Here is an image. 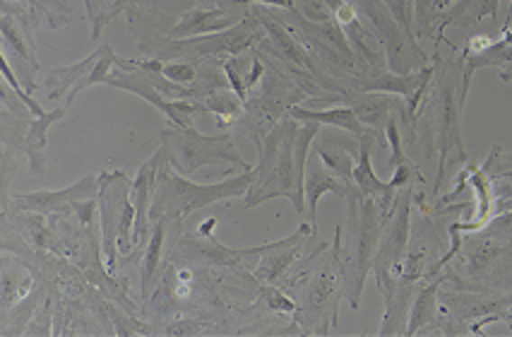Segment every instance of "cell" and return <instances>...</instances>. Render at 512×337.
I'll list each match as a JSON object with an SVG mask.
<instances>
[{
  "mask_svg": "<svg viewBox=\"0 0 512 337\" xmlns=\"http://www.w3.org/2000/svg\"><path fill=\"white\" fill-rule=\"evenodd\" d=\"M294 118L279 121L272 131L267 132L260 145V159L252 167V184L245 193V207H255L272 198H287L296 207V213H306V200L296 191L294 177V140H296Z\"/></svg>",
  "mask_w": 512,
  "mask_h": 337,
  "instance_id": "obj_1",
  "label": "cell"
},
{
  "mask_svg": "<svg viewBox=\"0 0 512 337\" xmlns=\"http://www.w3.org/2000/svg\"><path fill=\"white\" fill-rule=\"evenodd\" d=\"M252 184V168H245L241 177H229L219 184H193L178 171L173 174L171 167L159 168L157 188L151 196L150 222L154 220H176L180 222L190 213H197L202 207L219 203V200L245 196Z\"/></svg>",
  "mask_w": 512,
  "mask_h": 337,
  "instance_id": "obj_2",
  "label": "cell"
},
{
  "mask_svg": "<svg viewBox=\"0 0 512 337\" xmlns=\"http://www.w3.org/2000/svg\"><path fill=\"white\" fill-rule=\"evenodd\" d=\"M161 150L166 154V164L176 168L180 177H193L197 168L209 167V164H233L243 171L252 168L238 154L229 132L202 135L193 125H187V128L166 125L161 131Z\"/></svg>",
  "mask_w": 512,
  "mask_h": 337,
  "instance_id": "obj_3",
  "label": "cell"
},
{
  "mask_svg": "<svg viewBox=\"0 0 512 337\" xmlns=\"http://www.w3.org/2000/svg\"><path fill=\"white\" fill-rule=\"evenodd\" d=\"M265 39V30L260 24L258 15L248 10L241 23L224 32L215 34H202V37H187V39H159L157 44H147L142 41L140 49L151 51V59H171L173 53H183L187 59H207V56H241L245 49L258 44Z\"/></svg>",
  "mask_w": 512,
  "mask_h": 337,
  "instance_id": "obj_4",
  "label": "cell"
},
{
  "mask_svg": "<svg viewBox=\"0 0 512 337\" xmlns=\"http://www.w3.org/2000/svg\"><path fill=\"white\" fill-rule=\"evenodd\" d=\"M104 85L115 89H125V92L142 96L144 102H150L154 109L161 111V114L171 121V125H178V128H187V125H193L195 116L207 114L202 102H193V99H166L161 92H157V89L147 82L142 70H118V73H108Z\"/></svg>",
  "mask_w": 512,
  "mask_h": 337,
  "instance_id": "obj_5",
  "label": "cell"
},
{
  "mask_svg": "<svg viewBox=\"0 0 512 337\" xmlns=\"http://www.w3.org/2000/svg\"><path fill=\"white\" fill-rule=\"evenodd\" d=\"M99 222H101V239H104V256H106V270L115 272V239H118V224H121V214L125 203L130 200V181L123 171L108 174L101 171L99 177Z\"/></svg>",
  "mask_w": 512,
  "mask_h": 337,
  "instance_id": "obj_6",
  "label": "cell"
},
{
  "mask_svg": "<svg viewBox=\"0 0 512 337\" xmlns=\"http://www.w3.org/2000/svg\"><path fill=\"white\" fill-rule=\"evenodd\" d=\"M409 196L404 193L402 203L397 205V214L392 217V224H389L388 234L380 241V246L375 249L373 256V268H375V279L380 285L382 294H385V301L395 296V279L389 275L392 265H397L404 258V250H407V241H409Z\"/></svg>",
  "mask_w": 512,
  "mask_h": 337,
  "instance_id": "obj_7",
  "label": "cell"
},
{
  "mask_svg": "<svg viewBox=\"0 0 512 337\" xmlns=\"http://www.w3.org/2000/svg\"><path fill=\"white\" fill-rule=\"evenodd\" d=\"M166 164V154L164 150H157L154 157L144 161L140 171H137L135 181L130 186V203L135 207V224H133V243L140 246L144 243L147 234H150V205H151V196H154V188H157V177L159 168Z\"/></svg>",
  "mask_w": 512,
  "mask_h": 337,
  "instance_id": "obj_8",
  "label": "cell"
},
{
  "mask_svg": "<svg viewBox=\"0 0 512 337\" xmlns=\"http://www.w3.org/2000/svg\"><path fill=\"white\" fill-rule=\"evenodd\" d=\"M99 193V178L89 174L78 184L68 186L63 191H36V193H20L14 196V205L24 213H53L65 205H72L75 200L94 198Z\"/></svg>",
  "mask_w": 512,
  "mask_h": 337,
  "instance_id": "obj_9",
  "label": "cell"
},
{
  "mask_svg": "<svg viewBox=\"0 0 512 337\" xmlns=\"http://www.w3.org/2000/svg\"><path fill=\"white\" fill-rule=\"evenodd\" d=\"M433 77V68H424L418 73L404 75H380L375 80H366L363 85H356L359 92H375V95H395L407 99V118L414 116L421 96H424L428 80Z\"/></svg>",
  "mask_w": 512,
  "mask_h": 337,
  "instance_id": "obj_10",
  "label": "cell"
},
{
  "mask_svg": "<svg viewBox=\"0 0 512 337\" xmlns=\"http://www.w3.org/2000/svg\"><path fill=\"white\" fill-rule=\"evenodd\" d=\"M334 104H344L349 109L356 114V118L361 121V125H370L380 140L385 138V123H388L389 114L395 109V102L385 95H375V92H339V96H330Z\"/></svg>",
  "mask_w": 512,
  "mask_h": 337,
  "instance_id": "obj_11",
  "label": "cell"
},
{
  "mask_svg": "<svg viewBox=\"0 0 512 337\" xmlns=\"http://www.w3.org/2000/svg\"><path fill=\"white\" fill-rule=\"evenodd\" d=\"M238 20H233L231 10L224 8H195L180 17L178 23L169 30V39H187L202 37V34H215L233 27Z\"/></svg>",
  "mask_w": 512,
  "mask_h": 337,
  "instance_id": "obj_12",
  "label": "cell"
},
{
  "mask_svg": "<svg viewBox=\"0 0 512 337\" xmlns=\"http://www.w3.org/2000/svg\"><path fill=\"white\" fill-rule=\"evenodd\" d=\"M252 13L258 15L260 24H262V30H265L267 41L272 44V51L277 53L281 60H287V63L301 68V70H310V73H315V66H313L310 56L303 51L301 44H298V39H294L291 34H288L284 24H279L274 17L265 15V13H260V10H252Z\"/></svg>",
  "mask_w": 512,
  "mask_h": 337,
  "instance_id": "obj_13",
  "label": "cell"
},
{
  "mask_svg": "<svg viewBox=\"0 0 512 337\" xmlns=\"http://www.w3.org/2000/svg\"><path fill=\"white\" fill-rule=\"evenodd\" d=\"M325 193H334L339 198H346L349 193V186L342 181V178L332 177V171L325 167L323 161L320 164H313L310 171L306 174V181H303V196H306V213L310 214V227L317 229V203L323 198Z\"/></svg>",
  "mask_w": 512,
  "mask_h": 337,
  "instance_id": "obj_14",
  "label": "cell"
},
{
  "mask_svg": "<svg viewBox=\"0 0 512 337\" xmlns=\"http://www.w3.org/2000/svg\"><path fill=\"white\" fill-rule=\"evenodd\" d=\"M288 118L294 121H303V123H317V125H332V128H339V131H346L349 135L359 138L366 132V128L361 125V121L356 118L349 106H332V109H306V106H291L288 109Z\"/></svg>",
  "mask_w": 512,
  "mask_h": 337,
  "instance_id": "obj_15",
  "label": "cell"
},
{
  "mask_svg": "<svg viewBox=\"0 0 512 337\" xmlns=\"http://www.w3.org/2000/svg\"><path fill=\"white\" fill-rule=\"evenodd\" d=\"M68 109H70V104L65 102L63 106H58V109L46 111L43 116H36L34 123L29 125L27 140H24V152H27L29 161H32V171H34V174H41L43 171V147L49 142L46 132H49L50 125L60 121V118L68 114Z\"/></svg>",
  "mask_w": 512,
  "mask_h": 337,
  "instance_id": "obj_16",
  "label": "cell"
},
{
  "mask_svg": "<svg viewBox=\"0 0 512 337\" xmlns=\"http://www.w3.org/2000/svg\"><path fill=\"white\" fill-rule=\"evenodd\" d=\"M99 56H101V46L94 53H89L85 60L75 63V66L56 68V70H50L49 77H46V96H49L50 102H58V96H63L65 89L78 87L79 82L87 77V73L92 70V66L96 63Z\"/></svg>",
  "mask_w": 512,
  "mask_h": 337,
  "instance_id": "obj_17",
  "label": "cell"
},
{
  "mask_svg": "<svg viewBox=\"0 0 512 337\" xmlns=\"http://www.w3.org/2000/svg\"><path fill=\"white\" fill-rule=\"evenodd\" d=\"M301 241H291V243H284V246H279V249H272L267 250V253H262V260L258 263V268H255V278L262 279V282H267V285H272V282H277V279L284 275V272L294 265V260L298 256H301Z\"/></svg>",
  "mask_w": 512,
  "mask_h": 337,
  "instance_id": "obj_18",
  "label": "cell"
},
{
  "mask_svg": "<svg viewBox=\"0 0 512 337\" xmlns=\"http://www.w3.org/2000/svg\"><path fill=\"white\" fill-rule=\"evenodd\" d=\"M202 104H205V111L207 114H215L216 118V125L219 128H224V125H229L231 121H236L241 114H243V102L238 99L231 89H215L212 95H207L205 99H202Z\"/></svg>",
  "mask_w": 512,
  "mask_h": 337,
  "instance_id": "obj_19",
  "label": "cell"
},
{
  "mask_svg": "<svg viewBox=\"0 0 512 337\" xmlns=\"http://www.w3.org/2000/svg\"><path fill=\"white\" fill-rule=\"evenodd\" d=\"M164 232H166V220H154V229L150 234V243L144 250L142 260V294L147 296L157 275L159 260H161V250H164Z\"/></svg>",
  "mask_w": 512,
  "mask_h": 337,
  "instance_id": "obj_20",
  "label": "cell"
},
{
  "mask_svg": "<svg viewBox=\"0 0 512 337\" xmlns=\"http://www.w3.org/2000/svg\"><path fill=\"white\" fill-rule=\"evenodd\" d=\"M438 289H440V279L431 282V285H425L421 292H418L416 301H414V308H411V318H409V330H407V335H414L418 332L421 328H425L428 323H433L435 318V296H438Z\"/></svg>",
  "mask_w": 512,
  "mask_h": 337,
  "instance_id": "obj_21",
  "label": "cell"
},
{
  "mask_svg": "<svg viewBox=\"0 0 512 337\" xmlns=\"http://www.w3.org/2000/svg\"><path fill=\"white\" fill-rule=\"evenodd\" d=\"M0 37L5 39V44L13 49L20 59H24L29 66H36V53H34V41L24 34L20 23L10 15L0 17Z\"/></svg>",
  "mask_w": 512,
  "mask_h": 337,
  "instance_id": "obj_22",
  "label": "cell"
},
{
  "mask_svg": "<svg viewBox=\"0 0 512 337\" xmlns=\"http://www.w3.org/2000/svg\"><path fill=\"white\" fill-rule=\"evenodd\" d=\"M130 0H85L87 5V17H89V23H92V39L101 37V32L106 27L111 20H114L118 13L128 8Z\"/></svg>",
  "mask_w": 512,
  "mask_h": 337,
  "instance_id": "obj_23",
  "label": "cell"
},
{
  "mask_svg": "<svg viewBox=\"0 0 512 337\" xmlns=\"http://www.w3.org/2000/svg\"><path fill=\"white\" fill-rule=\"evenodd\" d=\"M317 154H320V161L330 168L332 174H337V178H342L346 186H352L353 154L349 152V150H337V152H332V150H327L325 145H317Z\"/></svg>",
  "mask_w": 512,
  "mask_h": 337,
  "instance_id": "obj_24",
  "label": "cell"
},
{
  "mask_svg": "<svg viewBox=\"0 0 512 337\" xmlns=\"http://www.w3.org/2000/svg\"><path fill=\"white\" fill-rule=\"evenodd\" d=\"M245 68H251V60H243L238 59V56H233L231 60H224L222 63V70L224 75H226V82H229L231 92L241 99V102L245 104V99H248V87H245Z\"/></svg>",
  "mask_w": 512,
  "mask_h": 337,
  "instance_id": "obj_25",
  "label": "cell"
},
{
  "mask_svg": "<svg viewBox=\"0 0 512 337\" xmlns=\"http://www.w3.org/2000/svg\"><path fill=\"white\" fill-rule=\"evenodd\" d=\"M0 73H3V77H5L7 85H10V87H13L14 95L20 96V102L24 104V109L32 111V114H34V116H43V114H46V111H43L41 104L34 102V99H32V96H29L27 92H24V89H22L20 80H17V77H14V73H13V70H10V66H7L5 56H0Z\"/></svg>",
  "mask_w": 512,
  "mask_h": 337,
  "instance_id": "obj_26",
  "label": "cell"
},
{
  "mask_svg": "<svg viewBox=\"0 0 512 337\" xmlns=\"http://www.w3.org/2000/svg\"><path fill=\"white\" fill-rule=\"evenodd\" d=\"M260 301H262L270 311H281V314H288V315L296 314V308H298L294 301L288 299L287 294L272 285L260 287Z\"/></svg>",
  "mask_w": 512,
  "mask_h": 337,
  "instance_id": "obj_27",
  "label": "cell"
},
{
  "mask_svg": "<svg viewBox=\"0 0 512 337\" xmlns=\"http://www.w3.org/2000/svg\"><path fill=\"white\" fill-rule=\"evenodd\" d=\"M161 75H164L166 80L176 82V85H190V82L197 80V68L195 63H164L161 66Z\"/></svg>",
  "mask_w": 512,
  "mask_h": 337,
  "instance_id": "obj_28",
  "label": "cell"
},
{
  "mask_svg": "<svg viewBox=\"0 0 512 337\" xmlns=\"http://www.w3.org/2000/svg\"><path fill=\"white\" fill-rule=\"evenodd\" d=\"M72 207L78 210V217H79V222L85 224V227H92V222H94V210H96V203H94L92 198H87V200H75L72 203Z\"/></svg>",
  "mask_w": 512,
  "mask_h": 337,
  "instance_id": "obj_29",
  "label": "cell"
},
{
  "mask_svg": "<svg viewBox=\"0 0 512 337\" xmlns=\"http://www.w3.org/2000/svg\"><path fill=\"white\" fill-rule=\"evenodd\" d=\"M262 73H265L262 63H260L258 59H251V68H248V73H245V87H248V92H251L252 87H258Z\"/></svg>",
  "mask_w": 512,
  "mask_h": 337,
  "instance_id": "obj_30",
  "label": "cell"
},
{
  "mask_svg": "<svg viewBox=\"0 0 512 337\" xmlns=\"http://www.w3.org/2000/svg\"><path fill=\"white\" fill-rule=\"evenodd\" d=\"M200 328V323H176V325H169L166 335H197Z\"/></svg>",
  "mask_w": 512,
  "mask_h": 337,
  "instance_id": "obj_31",
  "label": "cell"
},
{
  "mask_svg": "<svg viewBox=\"0 0 512 337\" xmlns=\"http://www.w3.org/2000/svg\"><path fill=\"white\" fill-rule=\"evenodd\" d=\"M489 229L490 232H496V234H512V213L498 217V220L493 222Z\"/></svg>",
  "mask_w": 512,
  "mask_h": 337,
  "instance_id": "obj_32",
  "label": "cell"
},
{
  "mask_svg": "<svg viewBox=\"0 0 512 337\" xmlns=\"http://www.w3.org/2000/svg\"><path fill=\"white\" fill-rule=\"evenodd\" d=\"M255 5H272V8H284V10H296L294 0H251Z\"/></svg>",
  "mask_w": 512,
  "mask_h": 337,
  "instance_id": "obj_33",
  "label": "cell"
},
{
  "mask_svg": "<svg viewBox=\"0 0 512 337\" xmlns=\"http://www.w3.org/2000/svg\"><path fill=\"white\" fill-rule=\"evenodd\" d=\"M496 193L500 198H512V177H503L500 174V184L496 186Z\"/></svg>",
  "mask_w": 512,
  "mask_h": 337,
  "instance_id": "obj_34",
  "label": "cell"
},
{
  "mask_svg": "<svg viewBox=\"0 0 512 337\" xmlns=\"http://www.w3.org/2000/svg\"><path fill=\"white\" fill-rule=\"evenodd\" d=\"M216 227V220L215 217H212V220H205L200 224V227H197V234L200 236H212V229Z\"/></svg>",
  "mask_w": 512,
  "mask_h": 337,
  "instance_id": "obj_35",
  "label": "cell"
},
{
  "mask_svg": "<svg viewBox=\"0 0 512 337\" xmlns=\"http://www.w3.org/2000/svg\"><path fill=\"white\" fill-rule=\"evenodd\" d=\"M503 177H512V171H505V174H503Z\"/></svg>",
  "mask_w": 512,
  "mask_h": 337,
  "instance_id": "obj_36",
  "label": "cell"
},
{
  "mask_svg": "<svg viewBox=\"0 0 512 337\" xmlns=\"http://www.w3.org/2000/svg\"><path fill=\"white\" fill-rule=\"evenodd\" d=\"M510 15H512V5H510V13H507V17H510Z\"/></svg>",
  "mask_w": 512,
  "mask_h": 337,
  "instance_id": "obj_37",
  "label": "cell"
}]
</instances>
